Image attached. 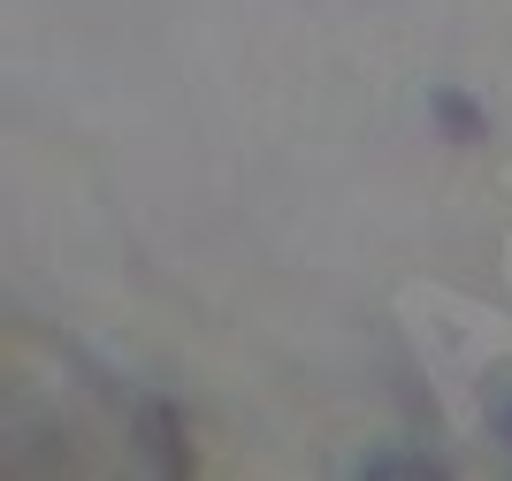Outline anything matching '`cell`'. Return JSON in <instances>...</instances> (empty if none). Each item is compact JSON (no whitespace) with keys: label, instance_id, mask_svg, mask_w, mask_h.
<instances>
[{"label":"cell","instance_id":"obj_1","mask_svg":"<svg viewBox=\"0 0 512 481\" xmlns=\"http://www.w3.org/2000/svg\"><path fill=\"white\" fill-rule=\"evenodd\" d=\"M375 481H444V474H436L428 459H390V466H383Z\"/></svg>","mask_w":512,"mask_h":481}]
</instances>
